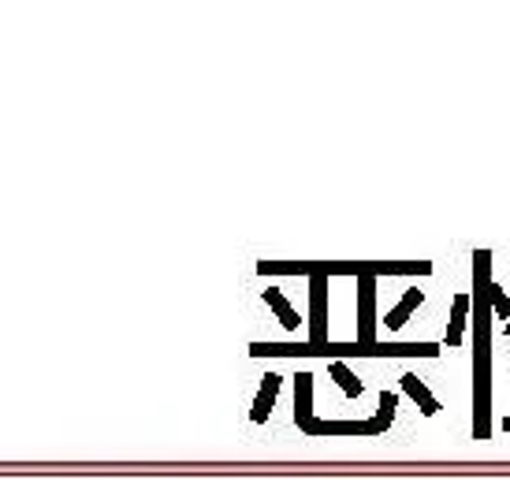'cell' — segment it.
Segmentation results:
<instances>
[{"label":"cell","mask_w":510,"mask_h":480,"mask_svg":"<svg viewBox=\"0 0 510 480\" xmlns=\"http://www.w3.org/2000/svg\"><path fill=\"white\" fill-rule=\"evenodd\" d=\"M402 391H406L410 399L417 402V409L425 413V417H436V413H439V402L432 399V391L425 387V384H421V380H417L414 372H406V376H402Z\"/></svg>","instance_id":"8"},{"label":"cell","mask_w":510,"mask_h":480,"mask_svg":"<svg viewBox=\"0 0 510 480\" xmlns=\"http://www.w3.org/2000/svg\"><path fill=\"white\" fill-rule=\"evenodd\" d=\"M254 358H283V354H332V358H436L439 354V343H254L250 346Z\"/></svg>","instance_id":"2"},{"label":"cell","mask_w":510,"mask_h":480,"mask_svg":"<svg viewBox=\"0 0 510 480\" xmlns=\"http://www.w3.org/2000/svg\"><path fill=\"white\" fill-rule=\"evenodd\" d=\"M488 298H491V313H496V317H503V320L510 324V302H506V294L499 291V283H496V279L488 283Z\"/></svg>","instance_id":"14"},{"label":"cell","mask_w":510,"mask_h":480,"mask_svg":"<svg viewBox=\"0 0 510 480\" xmlns=\"http://www.w3.org/2000/svg\"><path fill=\"white\" fill-rule=\"evenodd\" d=\"M358 291H361V306H358V320H361V343H376V279L373 276H361L358 279Z\"/></svg>","instance_id":"5"},{"label":"cell","mask_w":510,"mask_h":480,"mask_svg":"<svg viewBox=\"0 0 510 480\" xmlns=\"http://www.w3.org/2000/svg\"><path fill=\"white\" fill-rule=\"evenodd\" d=\"M395 406H399V395L380 391V409H376V424H380V428H391V421H395Z\"/></svg>","instance_id":"13"},{"label":"cell","mask_w":510,"mask_h":480,"mask_svg":"<svg viewBox=\"0 0 510 480\" xmlns=\"http://www.w3.org/2000/svg\"><path fill=\"white\" fill-rule=\"evenodd\" d=\"M294 421H298L302 432L317 421L313 417V376H309V372L294 376Z\"/></svg>","instance_id":"6"},{"label":"cell","mask_w":510,"mask_h":480,"mask_svg":"<svg viewBox=\"0 0 510 480\" xmlns=\"http://www.w3.org/2000/svg\"><path fill=\"white\" fill-rule=\"evenodd\" d=\"M477 264V287H473V302H477V313H473V328H477V354H473V436L477 439H488L491 436V332H488V264H491V254L488 250H477L473 257Z\"/></svg>","instance_id":"1"},{"label":"cell","mask_w":510,"mask_h":480,"mask_svg":"<svg viewBox=\"0 0 510 480\" xmlns=\"http://www.w3.org/2000/svg\"><path fill=\"white\" fill-rule=\"evenodd\" d=\"M309 335L313 343H324L328 335V276L309 279Z\"/></svg>","instance_id":"3"},{"label":"cell","mask_w":510,"mask_h":480,"mask_svg":"<svg viewBox=\"0 0 510 480\" xmlns=\"http://www.w3.org/2000/svg\"><path fill=\"white\" fill-rule=\"evenodd\" d=\"M276 395H279V372H269L265 380H261L257 402H254V409H250V421H254V424H265V417H269L272 406H276Z\"/></svg>","instance_id":"7"},{"label":"cell","mask_w":510,"mask_h":480,"mask_svg":"<svg viewBox=\"0 0 510 480\" xmlns=\"http://www.w3.org/2000/svg\"><path fill=\"white\" fill-rule=\"evenodd\" d=\"M506 335H510V324H506Z\"/></svg>","instance_id":"15"},{"label":"cell","mask_w":510,"mask_h":480,"mask_svg":"<svg viewBox=\"0 0 510 480\" xmlns=\"http://www.w3.org/2000/svg\"><path fill=\"white\" fill-rule=\"evenodd\" d=\"M265 306H272V309H276V317H279V324H283L287 332H294V328L302 324V320H298V313L291 309V302L283 298V291H279V287H269V291H265Z\"/></svg>","instance_id":"11"},{"label":"cell","mask_w":510,"mask_h":480,"mask_svg":"<svg viewBox=\"0 0 510 480\" xmlns=\"http://www.w3.org/2000/svg\"><path fill=\"white\" fill-rule=\"evenodd\" d=\"M469 320V294H458L454 306H451V324H447V335H443V343L447 346H458L462 343V328Z\"/></svg>","instance_id":"9"},{"label":"cell","mask_w":510,"mask_h":480,"mask_svg":"<svg viewBox=\"0 0 510 480\" xmlns=\"http://www.w3.org/2000/svg\"><path fill=\"white\" fill-rule=\"evenodd\" d=\"M332 380L350 395V399H358V395L365 391V387H361V380H358V372H354L350 365H343V361H335V365H332Z\"/></svg>","instance_id":"12"},{"label":"cell","mask_w":510,"mask_h":480,"mask_svg":"<svg viewBox=\"0 0 510 480\" xmlns=\"http://www.w3.org/2000/svg\"><path fill=\"white\" fill-rule=\"evenodd\" d=\"M384 428L376 424V417L369 421H313L306 428V436H380Z\"/></svg>","instance_id":"4"},{"label":"cell","mask_w":510,"mask_h":480,"mask_svg":"<svg viewBox=\"0 0 510 480\" xmlns=\"http://www.w3.org/2000/svg\"><path fill=\"white\" fill-rule=\"evenodd\" d=\"M421 302H425V294H421L417 287H410V291L402 294V302L387 313V320H384V324H387V332H395V328H402V324L410 320V313H414Z\"/></svg>","instance_id":"10"}]
</instances>
